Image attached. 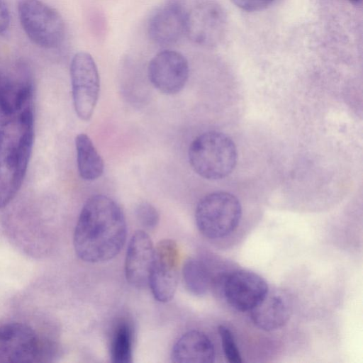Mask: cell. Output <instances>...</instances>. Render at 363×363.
<instances>
[{"instance_id": "cb8c5ba5", "label": "cell", "mask_w": 363, "mask_h": 363, "mask_svg": "<svg viewBox=\"0 0 363 363\" xmlns=\"http://www.w3.org/2000/svg\"><path fill=\"white\" fill-rule=\"evenodd\" d=\"M350 1L353 3H358V2L361 1L362 0H350Z\"/></svg>"}, {"instance_id": "4fadbf2b", "label": "cell", "mask_w": 363, "mask_h": 363, "mask_svg": "<svg viewBox=\"0 0 363 363\" xmlns=\"http://www.w3.org/2000/svg\"><path fill=\"white\" fill-rule=\"evenodd\" d=\"M187 11L182 0L166 1L150 17V38L159 45L175 44L185 34Z\"/></svg>"}, {"instance_id": "277c9868", "label": "cell", "mask_w": 363, "mask_h": 363, "mask_svg": "<svg viewBox=\"0 0 363 363\" xmlns=\"http://www.w3.org/2000/svg\"><path fill=\"white\" fill-rule=\"evenodd\" d=\"M242 216L239 200L225 191L205 196L198 203L195 220L201 233L209 239H219L233 233Z\"/></svg>"}, {"instance_id": "44dd1931", "label": "cell", "mask_w": 363, "mask_h": 363, "mask_svg": "<svg viewBox=\"0 0 363 363\" xmlns=\"http://www.w3.org/2000/svg\"><path fill=\"white\" fill-rule=\"evenodd\" d=\"M135 214L138 222L145 229L152 230L159 223V213L150 203H139L135 208Z\"/></svg>"}, {"instance_id": "7c38bea8", "label": "cell", "mask_w": 363, "mask_h": 363, "mask_svg": "<svg viewBox=\"0 0 363 363\" xmlns=\"http://www.w3.org/2000/svg\"><path fill=\"white\" fill-rule=\"evenodd\" d=\"M148 77L152 84L165 94H175L184 87L189 74L186 57L172 50H164L150 61Z\"/></svg>"}, {"instance_id": "5b68a950", "label": "cell", "mask_w": 363, "mask_h": 363, "mask_svg": "<svg viewBox=\"0 0 363 363\" xmlns=\"http://www.w3.org/2000/svg\"><path fill=\"white\" fill-rule=\"evenodd\" d=\"M21 26L28 37L44 48L60 46L65 35L61 15L41 0H17Z\"/></svg>"}, {"instance_id": "30bf717a", "label": "cell", "mask_w": 363, "mask_h": 363, "mask_svg": "<svg viewBox=\"0 0 363 363\" xmlns=\"http://www.w3.org/2000/svg\"><path fill=\"white\" fill-rule=\"evenodd\" d=\"M33 82L26 64L0 62V115L18 113L33 106Z\"/></svg>"}, {"instance_id": "2e32d148", "label": "cell", "mask_w": 363, "mask_h": 363, "mask_svg": "<svg viewBox=\"0 0 363 363\" xmlns=\"http://www.w3.org/2000/svg\"><path fill=\"white\" fill-rule=\"evenodd\" d=\"M171 358L176 363H211L214 361L215 350L205 333L194 330L178 339L172 347Z\"/></svg>"}, {"instance_id": "9c48e42d", "label": "cell", "mask_w": 363, "mask_h": 363, "mask_svg": "<svg viewBox=\"0 0 363 363\" xmlns=\"http://www.w3.org/2000/svg\"><path fill=\"white\" fill-rule=\"evenodd\" d=\"M226 27L225 11L216 1H202L187 11L185 34L198 45H218L224 38Z\"/></svg>"}, {"instance_id": "9a60e30c", "label": "cell", "mask_w": 363, "mask_h": 363, "mask_svg": "<svg viewBox=\"0 0 363 363\" xmlns=\"http://www.w3.org/2000/svg\"><path fill=\"white\" fill-rule=\"evenodd\" d=\"M154 250L150 236L142 230L135 231L129 241L125 259V278L133 286L140 289L148 284Z\"/></svg>"}, {"instance_id": "3957f363", "label": "cell", "mask_w": 363, "mask_h": 363, "mask_svg": "<svg viewBox=\"0 0 363 363\" xmlns=\"http://www.w3.org/2000/svg\"><path fill=\"white\" fill-rule=\"evenodd\" d=\"M188 157L191 168L197 174L216 180L232 172L236 164L237 151L229 136L218 131H208L192 141Z\"/></svg>"}, {"instance_id": "d6986e66", "label": "cell", "mask_w": 363, "mask_h": 363, "mask_svg": "<svg viewBox=\"0 0 363 363\" xmlns=\"http://www.w3.org/2000/svg\"><path fill=\"white\" fill-rule=\"evenodd\" d=\"M182 275L187 289L196 296H203L212 284L213 277L207 265L201 260L189 258L184 264Z\"/></svg>"}, {"instance_id": "ba28073f", "label": "cell", "mask_w": 363, "mask_h": 363, "mask_svg": "<svg viewBox=\"0 0 363 363\" xmlns=\"http://www.w3.org/2000/svg\"><path fill=\"white\" fill-rule=\"evenodd\" d=\"M226 302L240 311H251L265 296L269 288L259 274L246 269H236L213 277Z\"/></svg>"}, {"instance_id": "7402d4cb", "label": "cell", "mask_w": 363, "mask_h": 363, "mask_svg": "<svg viewBox=\"0 0 363 363\" xmlns=\"http://www.w3.org/2000/svg\"><path fill=\"white\" fill-rule=\"evenodd\" d=\"M274 0H231L239 9L246 11H257L269 6Z\"/></svg>"}, {"instance_id": "e0dca14e", "label": "cell", "mask_w": 363, "mask_h": 363, "mask_svg": "<svg viewBox=\"0 0 363 363\" xmlns=\"http://www.w3.org/2000/svg\"><path fill=\"white\" fill-rule=\"evenodd\" d=\"M75 147L77 168L81 178L86 181L99 178L104 172V163L90 138L84 133L77 135Z\"/></svg>"}, {"instance_id": "603a6c76", "label": "cell", "mask_w": 363, "mask_h": 363, "mask_svg": "<svg viewBox=\"0 0 363 363\" xmlns=\"http://www.w3.org/2000/svg\"><path fill=\"white\" fill-rule=\"evenodd\" d=\"M9 23L10 15L7 6L4 0H0V34L7 30Z\"/></svg>"}, {"instance_id": "ffe728a7", "label": "cell", "mask_w": 363, "mask_h": 363, "mask_svg": "<svg viewBox=\"0 0 363 363\" xmlns=\"http://www.w3.org/2000/svg\"><path fill=\"white\" fill-rule=\"evenodd\" d=\"M218 331L221 340L223 352L228 362L230 363H241L242 362V357L230 330L226 326L220 325L218 328Z\"/></svg>"}, {"instance_id": "7a4b0ae2", "label": "cell", "mask_w": 363, "mask_h": 363, "mask_svg": "<svg viewBox=\"0 0 363 363\" xmlns=\"http://www.w3.org/2000/svg\"><path fill=\"white\" fill-rule=\"evenodd\" d=\"M33 140V106L0 116V208L13 200L22 185Z\"/></svg>"}, {"instance_id": "52a82bcc", "label": "cell", "mask_w": 363, "mask_h": 363, "mask_svg": "<svg viewBox=\"0 0 363 363\" xmlns=\"http://www.w3.org/2000/svg\"><path fill=\"white\" fill-rule=\"evenodd\" d=\"M30 326L21 323L0 325V363H28L43 361L49 348Z\"/></svg>"}, {"instance_id": "8992f818", "label": "cell", "mask_w": 363, "mask_h": 363, "mask_svg": "<svg viewBox=\"0 0 363 363\" xmlns=\"http://www.w3.org/2000/svg\"><path fill=\"white\" fill-rule=\"evenodd\" d=\"M70 77L75 112L81 120L89 121L100 91L99 71L89 53L79 52L74 55L70 65Z\"/></svg>"}, {"instance_id": "8fae6325", "label": "cell", "mask_w": 363, "mask_h": 363, "mask_svg": "<svg viewBox=\"0 0 363 363\" xmlns=\"http://www.w3.org/2000/svg\"><path fill=\"white\" fill-rule=\"evenodd\" d=\"M179 259V247L172 240H161L155 248L148 284L155 298L161 303L169 301L175 294Z\"/></svg>"}, {"instance_id": "ac0fdd59", "label": "cell", "mask_w": 363, "mask_h": 363, "mask_svg": "<svg viewBox=\"0 0 363 363\" xmlns=\"http://www.w3.org/2000/svg\"><path fill=\"white\" fill-rule=\"evenodd\" d=\"M133 330L126 319L119 320L115 325L110 342L111 361L115 363L132 362Z\"/></svg>"}, {"instance_id": "6da1fadb", "label": "cell", "mask_w": 363, "mask_h": 363, "mask_svg": "<svg viewBox=\"0 0 363 363\" xmlns=\"http://www.w3.org/2000/svg\"><path fill=\"white\" fill-rule=\"evenodd\" d=\"M127 234L124 214L106 195H94L84 203L74 232V251L82 260L99 263L115 257Z\"/></svg>"}, {"instance_id": "5bb4252c", "label": "cell", "mask_w": 363, "mask_h": 363, "mask_svg": "<svg viewBox=\"0 0 363 363\" xmlns=\"http://www.w3.org/2000/svg\"><path fill=\"white\" fill-rule=\"evenodd\" d=\"M290 294L281 289H268L263 298L250 311L254 325L264 331H273L284 326L292 313Z\"/></svg>"}]
</instances>
